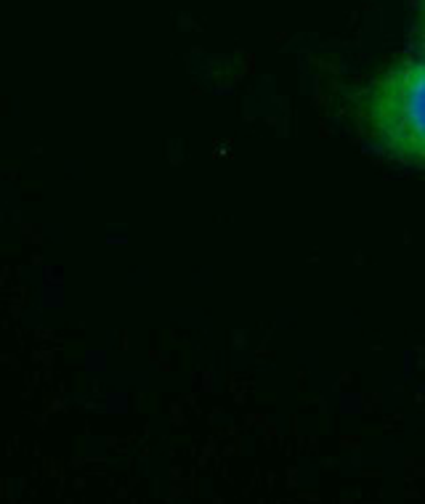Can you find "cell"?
Returning a JSON list of instances; mask_svg holds the SVG:
<instances>
[{
	"mask_svg": "<svg viewBox=\"0 0 425 504\" xmlns=\"http://www.w3.org/2000/svg\"><path fill=\"white\" fill-rule=\"evenodd\" d=\"M362 128L377 152L425 170V56L380 72L362 93Z\"/></svg>",
	"mask_w": 425,
	"mask_h": 504,
	"instance_id": "obj_1",
	"label": "cell"
},
{
	"mask_svg": "<svg viewBox=\"0 0 425 504\" xmlns=\"http://www.w3.org/2000/svg\"><path fill=\"white\" fill-rule=\"evenodd\" d=\"M423 11H425V0H423Z\"/></svg>",
	"mask_w": 425,
	"mask_h": 504,
	"instance_id": "obj_2",
	"label": "cell"
}]
</instances>
